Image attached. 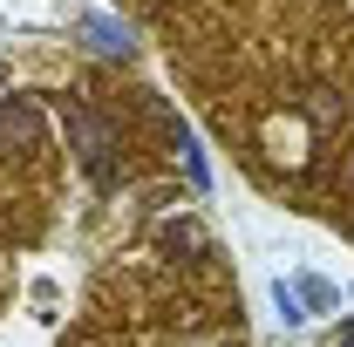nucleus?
Instances as JSON below:
<instances>
[{
  "mask_svg": "<svg viewBox=\"0 0 354 347\" xmlns=\"http://www.w3.org/2000/svg\"><path fill=\"white\" fill-rule=\"evenodd\" d=\"M14 150H41V116L28 102H0V157Z\"/></svg>",
  "mask_w": 354,
  "mask_h": 347,
  "instance_id": "nucleus-1",
  "label": "nucleus"
},
{
  "mask_svg": "<svg viewBox=\"0 0 354 347\" xmlns=\"http://www.w3.org/2000/svg\"><path fill=\"white\" fill-rule=\"evenodd\" d=\"M75 143H82V164H88V171H102L109 136H102V123H95V116H82V109H75Z\"/></svg>",
  "mask_w": 354,
  "mask_h": 347,
  "instance_id": "nucleus-2",
  "label": "nucleus"
},
{
  "mask_svg": "<svg viewBox=\"0 0 354 347\" xmlns=\"http://www.w3.org/2000/svg\"><path fill=\"white\" fill-rule=\"evenodd\" d=\"M341 347H354V334H348V341H341Z\"/></svg>",
  "mask_w": 354,
  "mask_h": 347,
  "instance_id": "nucleus-3",
  "label": "nucleus"
}]
</instances>
